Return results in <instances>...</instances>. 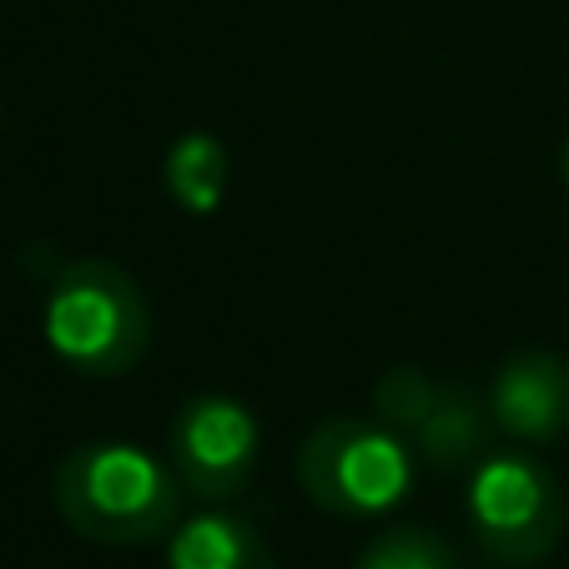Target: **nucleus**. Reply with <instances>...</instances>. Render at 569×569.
Masks as SVG:
<instances>
[{
	"mask_svg": "<svg viewBox=\"0 0 569 569\" xmlns=\"http://www.w3.org/2000/svg\"><path fill=\"white\" fill-rule=\"evenodd\" d=\"M167 463L187 495L227 505L252 483L258 469V419L227 393H197L167 429Z\"/></svg>",
	"mask_w": 569,
	"mask_h": 569,
	"instance_id": "nucleus-5",
	"label": "nucleus"
},
{
	"mask_svg": "<svg viewBox=\"0 0 569 569\" xmlns=\"http://www.w3.org/2000/svg\"><path fill=\"white\" fill-rule=\"evenodd\" d=\"M495 429L519 443H555L569 429V363L545 348H525L499 363L489 383Z\"/></svg>",
	"mask_w": 569,
	"mask_h": 569,
	"instance_id": "nucleus-6",
	"label": "nucleus"
},
{
	"mask_svg": "<svg viewBox=\"0 0 569 569\" xmlns=\"http://www.w3.org/2000/svg\"><path fill=\"white\" fill-rule=\"evenodd\" d=\"M409 443L429 469H443V473L473 469L489 453V443H495V413L459 378H439V393H433L429 413L413 423Z\"/></svg>",
	"mask_w": 569,
	"mask_h": 569,
	"instance_id": "nucleus-7",
	"label": "nucleus"
},
{
	"mask_svg": "<svg viewBox=\"0 0 569 569\" xmlns=\"http://www.w3.org/2000/svg\"><path fill=\"white\" fill-rule=\"evenodd\" d=\"M167 569H278V559L248 519L207 509L172 529Z\"/></svg>",
	"mask_w": 569,
	"mask_h": 569,
	"instance_id": "nucleus-8",
	"label": "nucleus"
},
{
	"mask_svg": "<svg viewBox=\"0 0 569 569\" xmlns=\"http://www.w3.org/2000/svg\"><path fill=\"white\" fill-rule=\"evenodd\" d=\"M161 182H167V197H172L182 212L207 217L222 207L227 182H232V161H227V147L207 131H187V137L172 141L167 161H161Z\"/></svg>",
	"mask_w": 569,
	"mask_h": 569,
	"instance_id": "nucleus-9",
	"label": "nucleus"
},
{
	"mask_svg": "<svg viewBox=\"0 0 569 569\" xmlns=\"http://www.w3.org/2000/svg\"><path fill=\"white\" fill-rule=\"evenodd\" d=\"M46 343L87 378H121L151 348V308L137 278L107 258H81L46 292Z\"/></svg>",
	"mask_w": 569,
	"mask_h": 569,
	"instance_id": "nucleus-2",
	"label": "nucleus"
},
{
	"mask_svg": "<svg viewBox=\"0 0 569 569\" xmlns=\"http://www.w3.org/2000/svg\"><path fill=\"white\" fill-rule=\"evenodd\" d=\"M182 479L141 443H81L56 463L51 499L66 529L107 549H137L172 539L182 525Z\"/></svg>",
	"mask_w": 569,
	"mask_h": 569,
	"instance_id": "nucleus-1",
	"label": "nucleus"
},
{
	"mask_svg": "<svg viewBox=\"0 0 569 569\" xmlns=\"http://www.w3.org/2000/svg\"><path fill=\"white\" fill-rule=\"evenodd\" d=\"M469 529L495 565H545L565 535V483L535 453L489 449L469 469Z\"/></svg>",
	"mask_w": 569,
	"mask_h": 569,
	"instance_id": "nucleus-4",
	"label": "nucleus"
},
{
	"mask_svg": "<svg viewBox=\"0 0 569 569\" xmlns=\"http://www.w3.org/2000/svg\"><path fill=\"white\" fill-rule=\"evenodd\" d=\"M302 495L333 519H378L413 489V449L378 419L333 413L298 443Z\"/></svg>",
	"mask_w": 569,
	"mask_h": 569,
	"instance_id": "nucleus-3",
	"label": "nucleus"
},
{
	"mask_svg": "<svg viewBox=\"0 0 569 569\" xmlns=\"http://www.w3.org/2000/svg\"><path fill=\"white\" fill-rule=\"evenodd\" d=\"M353 569H459V555L423 525H398L368 539Z\"/></svg>",
	"mask_w": 569,
	"mask_h": 569,
	"instance_id": "nucleus-10",
	"label": "nucleus"
},
{
	"mask_svg": "<svg viewBox=\"0 0 569 569\" xmlns=\"http://www.w3.org/2000/svg\"><path fill=\"white\" fill-rule=\"evenodd\" d=\"M559 177H565V187H569V141H565V151H559Z\"/></svg>",
	"mask_w": 569,
	"mask_h": 569,
	"instance_id": "nucleus-11",
	"label": "nucleus"
}]
</instances>
